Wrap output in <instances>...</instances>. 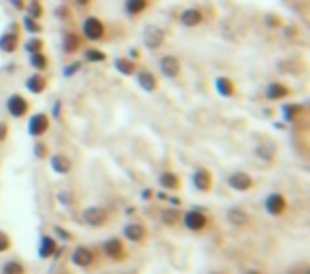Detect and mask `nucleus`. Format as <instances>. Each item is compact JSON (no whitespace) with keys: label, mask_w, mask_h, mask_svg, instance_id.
Instances as JSON below:
<instances>
[{"label":"nucleus","mask_w":310,"mask_h":274,"mask_svg":"<svg viewBox=\"0 0 310 274\" xmlns=\"http://www.w3.org/2000/svg\"><path fill=\"white\" fill-rule=\"evenodd\" d=\"M40 47H43V43H40V40H37V39H34V40H30V43L26 45V49H28V51H32V53L40 51Z\"/></svg>","instance_id":"33"},{"label":"nucleus","mask_w":310,"mask_h":274,"mask_svg":"<svg viewBox=\"0 0 310 274\" xmlns=\"http://www.w3.org/2000/svg\"><path fill=\"white\" fill-rule=\"evenodd\" d=\"M34 153H37V156H45V147H43V145H37V149H34Z\"/></svg>","instance_id":"37"},{"label":"nucleus","mask_w":310,"mask_h":274,"mask_svg":"<svg viewBox=\"0 0 310 274\" xmlns=\"http://www.w3.org/2000/svg\"><path fill=\"white\" fill-rule=\"evenodd\" d=\"M159 185L166 189H177L179 187V177L174 172H164L159 174Z\"/></svg>","instance_id":"22"},{"label":"nucleus","mask_w":310,"mask_h":274,"mask_svg":"<svg viewBox=\"0 0 310 274\" xmlns=\"http://www.w3.org/2000/svg\"><path fill=\"white\" fill-rule=\"evenodd\" d=\"M30 62H32V66L37 68V70H45L47 68V58L40 51H37V53H32V58H30Z\"/></svg>","instance_id":"26"},{"label":"nucleus","mask_w":310,"mask_h":274,"mask_svg":"<svg viewBox=\"0 0 310 274\" xmlns=\"http://www.w3.org/2000/svg\"><path fill=\"white\" fill-rule=\"evenodd\" d=\"M115 66H117L119 73H123V75H132L134 73V64H132V62H128V60H123V58H119L115 62Z\"/></svg>","instance_id":"27"},{"label":"nucleus","mask_w":310,"mask_h":274,"mask_svg":"<svg viewBox=\"0 0 310 274\" xmlns=\"http://www.w3.org/2000/svg\"><path fill=\"white\" fill-rule=\"evenodd\" d=\"M289 274H308V268H295V270H291Z\"/></svg>","instance_id":"38"},{"label":"nucleus","mask_w":310,"mask_h":274,"mask_svg":"<svg viewBox=\"0 0 310 274\" xmlns=\"http://www.w3.org/2000/svg\"><path fill=\"white\" fill-rule=\"evenodd\" d=\"M107 219H109L107 210L100 208V206H89V208L83 210V221H85L87 226H91V228L104 226V223H107Z\"/></svg>","instance_id":"2"},{"label":"nucleus","mask_w":310,"mask_h":274,"mask_svg":"<svg viewBox=\"0 0 310 274\" xmlns=\"http://www.w3.org/2000/svg\"><path fill=\"white\" fill-rule=\"evenodd\" d=\"M217 91H219L221 96H232L234 94V85H232V81H228V79H217Z\"/></svg>","instance_id":"24"},{"label":"nucleus","mask_w":310,"mask_h":274,"mask_svg":"<svg viewBox=\"0 0 310 274\" xmlns=\"http://www.w3.org/2000/svg\"><path fill=\"white\" fill-rule=\"evenodd\" d=\"M246 219H249V217H246V213H244L242 208H232L230 213H228V221L232 223V226H236V228L244 226Z\"/></svg>","instance_id":"18"},{"label":"nucleus","mask_w":310,"mask_h":274,"mask_svg":"<svg viewBox=\"0 0 310 274\" xmlns=\"http://www.w3.org/2000/svg\"><path fill=\"white\" fill-rule=\"evenodd\" d=\"M6 111H9L13 117H24L28 113V102L24 100V96L13 94V96H9V100H6Z\"/></svg>","instance_id":"5"},{"label":"nucleus","mask_w":310,"mask_h":274,"mask_svg":"<svg viewBox=\"0 0 310 274\" xmlns=\"http://www.w3.org/2000/svg\"><path fill=\"white\" fill-rule=\"evenodd\" d=\"M183 223H185V228H187V230L200 232V230L206 228L208 217L204 215L200 208H192V210H187V213H185V217H183Z\"/></svg>","instance_id":"1"},{"label":"nucleus","mask_w":310,"mask_h":274,"mask_svg":"<svg viewBox=\"0 0 310 274\" xmlns=\"http://www.w3.org/2000/svg\"><path fill=\"white\" fill-rule=\"evenodd\" d=\"M200 22H202V13L198 9H187V11L181 13V24L183 26L194 28V26H198Z\"/></svg>","instance_id":"14"},{"label":"nucleus","mask_w":310,"mask_h":274,"mask_svg":"<svg viewBox=\"0 0 310 274\" xmlns=\"http://www.w3.org/2000/svg\"><path fill=\"white\" fill-rule=\"evenodd\" d=\"M77 2H79V4H87L89 0H77Z\"/></svg>","instance_id":"40"},{"label":"nucleus","mask_w":310,"mask_h":274,"mask_svg":"<svg viewBox=\"0 0 310 274\" xmlns=\"http://www.w3.org/2000/svg\"><path fill=\"white\" fill-rule=\"evenodd\" d=\"M77 47H79V39H77L75 34H68L66 40H64V49L66 51H75Z\"/></svg>","instance_id":"29"},{"label":"nucleus","mask_w":310,"mask_h":274,"mask_svg":"<svg viewBox=\"0 0 310 274\" xmlns=\"http://www.w3.org/2000/svg\"><path fill=\"white\" fill-rule=\"evenodd\" d=\"M85 58H87L89 62H104V58H107V55H104L102 51H96V49H89V51L85 53Z\"/></svg>","instance_id":"30"},{"label":"nucleus","mask_w":310,"mask_h":274,"mask_svg":"<svg viewBox=\"0 0 310 274\" xmlns=\"http://www.w3.org/2000/svg\"><path fill=\"white\" fill-rule=\"evenodd\" d=\"M73 262L79 266V268H87L94 262V251L87 249V247H77L73 251Z\"/></svg>","instance_id":"11"},{"label":"nucleus","mask_w":310,"mask_h":274,"mask_svg":"<svg viewBox=\"0 0 310 274\" xmlns=\"http://www.w3.org/2000/svg\"><path fill=\"white\" fill-rule=\"evenodd\" d=\"M143 43L149 49H157L161 43H164V30L157 26H147V30L143 34Z\"/></svg>","instance_id":"3"},{"label":"nucleus","mask_w":310,"mask_h":274,"mask_svg":"<svg viewBox=\"0 0 310 274\" xmlns=\"http://www.w3.org/2000/svg\"><path fill=\"white\" fill-rule=\"evenodd\" d=\"M244 274H262V272H257V270H246Z\"/></svg>","instance_id":"39"},{"label":"nucleus","mask_w":310,"mask_h":274,"mask_svg":"<svg viewBox=\"0 0 310 274\" xmlns=\"http://www.w3.org/2000/svg\"><path fill=\"white\" fill-rule=\"evenodd\" d=\"M272 151H274L272 145H268V149H264V147H257V156L259 157H266V159H272Z\"/></svg>","instance_id":"31"},{"label":"nucleus","mask_w":310,"mask_h":274,"mask_svg":"<svg viewBox=\"0 0 310 274\" xmlns=\"http://www.w3.org/2000/svg\"><path fill=\"white\" fill-rule=\"evenodd\" d=\"M26 26H28V30H30V32H39V30H40V26L34 24L32 17H26Z\"/></svg>","instance_id":"35"},{"label":"nucleus","mask_w":310,"mask_h":274,"mask_svg":"<svg viewBox=\"0 0 310 274\" xmlns=\"http://www.w3.org/2000/svg\"><path fill=\"white\" fill-rule=\"evenodd\" d=\"M287 94H289V87H285L283 83H270V85L266 87L268 100H280V98H285Z\"/></svg>","instance_id":"13"},{"label":"nucleus","mask_w":310,"mask_h":274,"mask_svg":"<svg viewBox=\"0 0 310 274\" xmlns=\"http://www.w3.org/2000/svg\"><path fill=\"white\" fill-rule=\"evenodd\" d=\"M138 83H140V87H143L145 91H153L155 89V77L149 73V70H143V73H138Z\"/></svg>","instance_id":"20"},{"label":"nucleus","mask_w":310,"mask_h":274,"mask_svg":"<svg viewBox=\"0 0 310 274\" xmlns=\"http://www.w3.org/2000/svg\"><path fill=\"white\" fill-rule=\"evenodd\" d=\"M161 219H164V221L168 223V226H174V223L179 221V213H177V210H172V208H168V210H164Z\"/></svg>","instance_id":"28"},{"label":"nucleus","mask_w":310,"mask_h":274,"mask_svg":"<svg viewBox=\"0 0 310 274\" xmlns=\"http://www.w3.org/2000/svg\"><path fill=\"white\" fill-rule=\"evenodd\" d=\"M285 208H287V202H285V198L280 194H270L266 198V210L270 215H283L285 213Z\"/></svg>","instance_id":"8"},{"label":"nucleus","mask_w":310,"mask_h":274,"mask_svg":"<svg viewBox=\"0 0 310 274\" xmlns=\"http://www.w3.org/2000/svg\"><path fill=\"white\" fill-rule=\"evenodd\" d=\"M0 49L6 53H13L17 49V34H4L2 39H0Z\"/></svg>","instance_id":"21"},{"label":"nucleus","mask_w":310,"mask_h":274,"mask_svg":"<svg viewBox=\"0 0 310 274\" xmlns=\"http://www.w3.org/2000/svg\"><path fill=\"white\" fill-rule=\"evenodd\" d=\"M83 34L89 39V40H98L104 37V26L98 17H87L85 24H83Z\"/></svg>","instance_id":"4"},{"label":"nucleus","mask_w":310,"mask_h":274,"mask_svg":"<svg viewBox=\"0 0 310 274\" xmlns=\"http://www.w3.org/2000/svg\"><path fill=\"white\" fill-rule=\"evenodd\" d=\"M6 134H9V130H6V125L4 123H0V140H4Z\"/></svg>","instance_id":"36"},{"label":"nucleus","mask_w":310,"mask_h":274,"mask_svg":"<svg viewBox=\"0 0 310 274\" xmlns=\"http://www.w3.org/2000/svg\"><path fill=\"white\" fill-rule=\"evenodd\" d=\"M123 236H125V240H130V242H140L145 238V228L140 226V223H130V226L123 228Z\"/></svg>","instance_id":"12"},{"label":"nucleus","mask_w":310,"mask_h":274,"mask_svg":"<svg viewBox=\"0 0 310 274\" xmlns=\"http://www.w3.org/2000/svg\"><path fill=\"white\" fill-rule=\"evenodd\" d=\"M192 183H194V187L198 189V192H208L210 185H213V177H210L208 170L198 168V170L194 172V177H192Z\"/></svg>","instance_id":"9"},{"label":"nucleus","mask_w":310,"mask_h":274,"mask_svg":"<svg viewBox=\"0 0 310 274\" xmlns=\"http://www.w3.org/2000/svg\"><path fill=\"white\" fill-rule=\"evenodd\" d=\"M47 128H49V119H47V115H43V113L34 115V117L30 119V123H28V132H30L32 136L45 134Z\"/></svg>","instance_id":"10"},{"label":"nucleus","mask_w":310,"mask_h":274,"mask_svg":"<svg viewBox=\"0 0 310 274\" xmlns=\"http://www.w3.org/2000/svg\"><path fill=\"white\" fill-rule=\"evenodd\" d=\"M26 87H28V91H32V94H40V91L45 89V79L40 75H32L30 79L26 81Z\"/></svg>","instance_id":"19"},{"label":"nucleus","mask_w":310,"mask_h":274,"mask_svg":"<svg viewBox=\"0 0 310 274\" xmlns=\"http://www.w3.org/2000/svg\"><path fill=\"white\" fill-rule=\"evenodd\" d=\"M147 9V0H125V11L130 15H138Z\"/></svg>","instance_id":"23"},{"label":"nucleus","mask_w":310,"mask_h":274,"mask_svg":"<svg viewBox=\"0 0 310 274\" xmlns=\"http://www.w3.org/2000/svg\"><path fill=\"white\" fill-rule=\"evenodd\" d=\"M159 70L164 77H177L181 73V62L174 58V55H164V58L159 60Z\"/></svg>","instance_id":"7"},{"label":"nucleus","mask_w":310,"mask_h":274,"mask_svg":"<svg viewBox=\"0 0 310 274\" xmlns=\"http://www.w3.org/2000/svg\"><path fill=\"white\" fill-rule=\"evenodd\" d=\"M228 185L232 189H236V192H246V189H251L253 179L246 172H234L228 177Z\"/></svg>","instance_id":"6"},{"label":"nucleus","mask_w":310,"mask_h":274,"mask_svg":"<svg viewBox=\"0 0 310 274\" xmlns=\"http://www.w3.org/2000/svg\"><path fill=\"white\" fill-rule=\"evenodd\" d=\"M104 253L113 259H121L123 257V244L117 240V238H111V240L104 242Z\"/></svg>","instance_id":"15"},{"label":"nucleus","mask_w":310,"mask_h":274,"mask_svg":"<svg viewBox=\"0 0 310 274\" xmlns=\"http://www.w3.org/2000/svg\"><path fill=\"white\" fill-rule=\"evenodd\" d=\"M55 251H58V244H55V240H53L51 236H43V238H40V247H39V255L40 257H51Z\"/></svg>","instance_id":"16"},{"label":"nucleus","mask_w":310,"mask_h":274,"mask_svg":"<svg viewBox=\"0 0 310 274\" xmlns=\"http://www.w3.org/2000/svg\"><path fill=\"white\" fill-rule=\"evenodd\" d=\"M51 168L58 174H66L70 172V168H73V164H70V159L66 156H53L51 157Z\"/></svg>","instance_id":"17"},{"label":"nucleus","mask_w":310,"mask_h":274,"mask_svg":"<svg viewBox=\"0 0 310 274\" xmlns=\"http://www.w3.org/2000/svg\"><path fill=\"white\" fill-rule=\"evenodd\" d=\"M28 11H30V15H32L34 19L43 15V9H40V4H37V2H32V4H30V9H28Z\"/></svg>","instance_id":"34"},{"label":"nucleus","mask_w":310,"mask_h":274,"mask_svg":"<svg viewBox=\"0 0 310 274\" xmlns=\"http://www.w3.org/2000/svg\"><path fill=\"white\" fill-rule=\"evenodd\" d=\"M2 274H24V266L19 264V262H6L4 266H2Z\"/></svg>","instance_id":"25"},{"label":"nucleus","mask_w":310,"mask_h":274,"mask_svg":"<svg viewBox=\"0 0 310 274\" xmlns=\"http://www.w3.org/2000/svg\"><path fill=\"white\" fill-rule=\"evenodd\" d=\"M9 247H11V238L6 236L4 232H0V253H4Z\"/></svg>","instance_id":"32"}]
</instances>
